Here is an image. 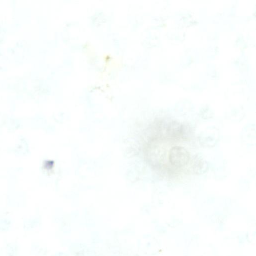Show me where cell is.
Segmentation results:
<instances>
[{"mask_svg": "<svg viewBox=\"0 0 256 256\" xmlns=\"http://www.w3.org/2000/svg\"><path fill=\"white\" fill-rule=\"evenodd\" d=\"M150 138L160 142L164 148L163 154L148 158L151 166L164 174H180L188 166L192 159L186 146L178 144L186 140V129L176 122H162L156 126Z\"/></svg>", "mask_w": 256, "mask_h": 256, "instance_id": "obj_1", "label": "cell"}]
</instances>
